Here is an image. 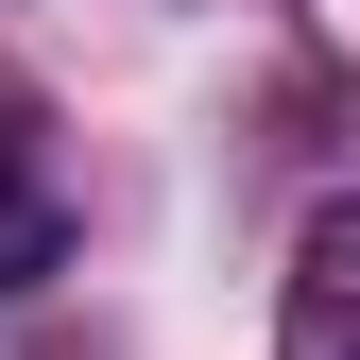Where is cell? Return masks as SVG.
<instances>
[{"label":"cell","mask_w":360,"mask_h":360,"mask_svg":"<svg viewBox=\"0 0 360 360\" xmlns=\"http://www.w3.org/2000/svg\"><path fill=\"white\" fill-rule=\"evenodd\" d=\"M52 275H69V206L0 155V309H18V292H52Z\"/></svg>","instance_id":"6da1fadb"},{"label":"cell","mask_w":360,"mask_h":360,"mask_svg":"<svg viewBox=\"0 0 360 360\" xmlns=\"http://www.w3.org/2000/svg\"><path fill=\"white\" fill-rule=\"evenodd\" d=\"M275 360H360V292H292L275 309Z\"/></svg>","instance_id":"3957f363"},{"label":"cell","mask_w":360,"mask_h":360,"mask_svg":"<svg viewBox=\"0 0 360 360\" xmlns=\"http://www.w3.org/2000/svg\"><path fill=\"white\" fill-rule=\"evenodd\" d=\"M292 292H360V189L309 206V257H292Z\"/></svg>","instance_id":"7a4b0ae2"}]
</instances>
